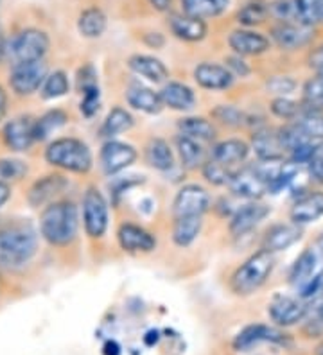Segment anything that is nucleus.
Segmentation results:
<instances>
[{
	"mask_svg": "<svg viewBox=\"0 0 323 355\" xmlns=\"http://www.w3.org/2000/svg\"><path fill=\"white\" fill-rule=\"evenodd\" d=\"M79 212L69 200H60L43 207L40 214V234L51 246H69L78 237Z\"/></svg>",
	"mask_w": 323,
	"mask_h": 355,
	"instance_id": "1",
	"label": "nucleus"
},
{
	"mask_svg": "<svg viewBox=\"0 0 323 355\" xmlns=\"http://www.w3.org/2000/svg\"><path fill=\"white\" fill-rule=\"evenodd\" d=\"M38 252L35 228L24 223L0 228V269L11 271L29 264Z\"/></svg>",
	"mask_w": 323,
	"mask_h": 355,
	"instance_id": "2",
	"label": "nucleus"
},
{
	"mask_svg": "<svg viewBox=\"0 0 323 355\" xmlns=\"http://www.w3.org/2000/svg\"><path fill=\"white\" fill-rule=\"evenodd\" d=\"M45 160L52 167L76 174H86L94 165L90 148L74 137H63L49 144L45 149Z\"/></svg>",
	"mask_w": 323,
	"mask_h": 355,
	"instance_id": "3",
	"label": "nucleus"
},
{
	"mask_svg": "<svg viewBox=\"0 0 323 355\" xmlns=\"http://www.w3.org/2000/svg\"><path fill=\"white\" fill-rule=\"evenodd\" d=\"M273 268H275V257L273 253L260 250L242 262L239 268L233 271L230 278V289L237 296H250L255 291H258L272 277Z\"/></svg>",
	"mask_w": 323,
	"mask_h": 355,
	"instance_id": "4",
	"label": "nucleus"
},
{
	"mask_svg": "<svg viewBox=\"0 0 323 355\" xmlns=\"http://www.w3.org/2000/svg\"><path fill=\"white\" fill-rule=\"evenodd\" d=\"M51 40L47 33L40 29H24L6 42L4 58L11 63V67L27 61L43 60L47 54Z\"/></svg>",
	"mask_w": 323,
	"mask_h": 355,
	"instance_id": "5",
	"label": "nucleus"
},
{
	"mask_svg": "<svg viewBox=\"0 0 323 355\" xmlns=\"http://www.w3.org/2000/svg\"><path fill=\"white\" fill-rule=\"evenodd\" d=\"M229 189L237 198L257 201L266 192H270V178H267L264 165H251L233 171Z\"/></svg>",
	"mask_w": 323,
	"mask_h": 355,
	"instance_id": "6",
	"label": "nucleus"
},
{
	"mask_svg": "<svg viewBox=\"0 0 323 355\" xmlns=\"http://www.w3.org/2000/svg\"><path fill=\"white\" fill-rule=\"evenodd\" d=\"M83 226L90 239H101L108 230V203L103 192L95 187H90L83 196Z\"/></svg>",
	"mask_w": 323,
	"mask_h": 355,
	"instance_id": "7",
	"label": "nucleus"
},
{
	"mask_svg": "<svg viewBox=\"0 0 323 355\" xmlns=\"http://www.w3.org/2000/svg\"><path fill=\"white\" fill-rule=\"evenodd\" d=\"M49 76L45 61H27V63H18L11 67L9 72V87L17 96H31L42 88L43 81Z\"/></svg>",
	"mask_w": 323,
	"mask_h": 355,
	"instance_id": "8",
	"label": "nucleus"
},
{
	"mask_svg": "<svg viewBox=\"0 0 323 355\" xmlns=\"http://www.w3.org/2000/svg\"><path fill=\"white\" fill-rule=\"evenodd\" d=\"M210 207V196L201 185H185L174 196L172 217H203Z\"/></svg>",
	"mask_w": 323,
	"mask_h": 355,
	"instance_id": "9",
	"label": "nucleus"
},
{
	"mask_svg": "<svg viewBox=\"0 0 323 355\" xmlns=\"http://www.w3.org/2000/svg\"><path fill=\"white\" fill-rule=\"evenodd\" d=\"M306 307L307 304L300 296L276 295L267 305V314L276 327H293L304 320Z\"/></svg>",
	"mask_w": 323,
	"mask_h": 355,
	"instance_id": "10",
	"label": "nucleus"
},
{
	"mask_svg": "<svg viewBox=\"0 0 323 355\" xmlns=\"http://www.w3.org/2000/svg\"><path fill=\"white\" fill-rule=\"evenodd\" d=\"M135 160H137V149L117 140H108L99 153L101 169L106 176H113L128 169L129 165L135 164Z\"/></svg>",
	"mask_w": 323,
	"mask_h": 355,
	"instance_id": "11",
	"label": "nucleus"
},
{
	"mask_svg": "<svg viewBox=\"0 0 323 355\" xmlns=\"http://www.w3.org/2000/svg\"><path fill=\"white\" fill-rule=\"evenodd\" d=\"M36 119L29 115H22V117L9 121L2 130V139L4 144L11 151L24 153L33 148L36 142V131H35Z\"/></svg>",
	"mask_w": 323,
	"mask_h": 355,
	"instance_id": "12",
	"label": "nucleus"
},
{
	"mask_svg": "<svg viewBox=\"0 0 323 355\" xmlns=\"http://www.w3.org/2000/svg\"><path fill=\"white\" fill-rule=\"evenodd\" d=\"M272 38L284 51H298L313 42L315 27L298 22H280L272 29Z\"/></svg>",
	"mask_w": 323,
	"mask_h": 355,
	"instance_id": "13",
	"label": "nucleus"
},
{
	"mask_svg": "<svg viewBox=\"0 0 323 355\" xmlns=\"http://www.w3.org/2000/svg\"><path fill=\"white\" fill-rule=\"evenodd\" d=\"M285 339H288L285 334L280 329H276V327L257 323V325H248L237 334L235 339H233V348L237 352H248L251 348L258 347V345H263V343L282 345V343H285Z\"/></svg>",
	"mask_w": 323,
	"mask_h": 355,
	"instance_id": "14",
	"label": "nucleus"
},
{
	"mask_svg": "<svg viewBox=\"0 0 323 355\" xmlns=\"http://www.w3.org/2000/svg\"><path fill=\"white\" fill-rule=\"evenodd\" d=\"M270 207L258 201H250L245 207H241L230 219V234L233 237H245L246 234H250L257 228L260 223L270 216Z\"/></svg>",
	"mask_w": 323,
	"mask_h": 355,
	"instance_id": "15",
	"label": "nucleus"
},
{
	"mask_svg": "<svg viewBox=\"0 0 323 355\" xmlns=\"http://www.w3.org/2000/svg\"><path fill=\"white\" fill-rule=\"evenodd\" d=\"M119 246L128 253H149L156 248V239L142 226L133 223H122L117 230Z\"/></svg>",
	"mask_w": 323,
	"mask_h": 355,
	"instance_id": "16",
	"label": "nucleus"
},
{
	"mask_svg": "<svg viewBox=\"0 0 323 355\" xmlns=\"http://www.w3.org/2000/svg\"><path fill=\"white\" fill-rule=\"evenodd\" d=\"M251 148L260 162H282L285 151L282 139H280L279 130H270V128H258L251 135Z\"/></svg>",
	"mask_w": 323,
	"mask_h": 355,
	"instance_id": "17",
	"label": "nucleus"
},
{
	"mask_svg": "<svg viewBox=\"0 0 323 355\" xmlns=\"http://www.w3.org/2000/svg\"><path fill=\"white\" fill-rule=\"evenodd\" d=\"M67 180L60 174H47V176L36 180L27 192V201L31 207L40 208L54 203L58 196L65 191Z\"/></svg>",
	"mask_w": 323,
	"mask_h": 355,
	"instance_id": "18",
	"label": "nucleus"
},
{
	"mask_svg": "<svg viewBox=\"0 0 323 355\" xmlns=\"http://www.w3.org/2000/svg\"><path fill=\"white\" fill-rule=\"evenodd\" d=\"M194 79L205 90H226L232 87L235 78L224 65L205 61L194 69Z\"/></svg>",
	"mask_w": 323,
	"mask_h": 355,
	"instance_id": "19",
	"label": "nucleus"
},
{
	"mask_svg": "<svg viewBox=\"0 0 323 355\" xmlns=\"http://www.w3.org/2000/svg\"><path fill=\"white\" fill-rule=\"evenodd\" d=\"M289 217L291 223L300 226L318 221L320 217H323V192L313 191L298 198L291 207Z\"/></svg>",
	"mask_w": 323,
	"mask_h": 355,
	"instance_id": "20",
	"label": "nucleus"
},
{
	"mask_svg": "<svg viewBox=\"0 0 323 355\" xmlns=\"http://www.w3.org/2000/svg\"><path fill=\"white\" fill-rule=\"evenodd\" d=\"M301 239V226L289 223V225H275L267 230L263 241V250L270 253L284 252Z\"/></svg>",
	"mask_w": 323,
	"mask_h": 355,
	"instance_id": "21",
	"label": "nucleus"
},
{
	"mask_svg": "<svg viewBox=\"0 0 323 355\" xmlns=\"http://www.w3.org/2000/svg\"><path fill=\"white\" fill-rule=\"evenodd\" d=\"M229 44L237 56H258L270 49V40L250 29H237L229 36Z\"/></svg>",
	"mask_w": 323,
	"mask_h": 355,
	"instance_id": "22",
	"label": "nucleus"
},
{
	"mask_svg": "<svg viewBox=\"0 0 323 355\" xmlns=\"http://www.w3.org/2000/svg\"><path fill=\"white\" fill-rule=\"evenodd\" d=\"M167 26L176 38L183 40V42H190V44L201 42L207 36V24H205V20L189 17L185 13H172L167 20Z\"/></svg>",
	"mask_w": 323,
	"mask_h": 355,
	"instance_id": "23",
	"label": "nucleus"
},
{
	"mask_svg": "<svg viewBox=\"0 0 323 355\" xmlns=\"http://www.w3.org/2000/svg\"><path fill=\"white\" fill-rule=\"evenodd\" d=\"M126 101H128L131 108L147 113V115H156V113H160L162 108H164V103H162L160 94L153 92L151 88L138 85V83H131L129 85L128 90H126Z\"/></svg>",
	"mask_w": 323,
	"mask_h": 355,
	"instance_id": "24",
	"label": "nucleus"
},
{
	"mask_svg": "<svg viewBox=\"0 0 323 355\" xmlns=\"http://www.w3.org/2000/svg\"><path fill=\"white\" fill-rule=\"evenodd\" d=\"M160 97H162L164 106H169L176 112H190L196 106V94H194L192 88L183 85V83H167L160 92Z\"/></svg>",
	"mask_w": 323,
	"mask_h": 355,
	"instance_id": "25",
	"label": "nucleus"
},
{
	"mask_svg": "<svg viewBox=\"0 0 323 355\" xmlns=\"http://www.w3.org/2000/svg\"><path fill=\"white\" fill-rule=\"evenodd\" d=\"M248 153H250V146L245 140L229 139L215 144L212 148L210 158L226 167H233V165L242 164L248 158Z\"/></svg>",
	"mask_w": 323,
	"mask_h": 355,
	"instance_id": "26",
	"label": "nucleus"
},
{
	"mask_svg": "<svg viewBox=\"0 0 323 355\" xmlns=\"http://www.w3.org/2000/svg\"><path fill=\"white\" fill-rule=\"evenodd\" d=\"M128 67L137 76H142L151 83H164L169 78L167 67L160 60L146 54H135L128 60Z\"/></svg>",
	"mask_w": 323,
	"mask_h": 355,
	"instance_id": "27",
	"label": "nucleus"
},
{
	"mask_svg": "<svg viewBox=\"0 0 323 355\" xmlns=\"http://www.w3.org/2000/svg\"><path fill=\"white\" fill-rule=\"evenodd\" d=\"M146 162L155 171L169 173L174 167V153L165 140L153 139L146 146Z\"/></svg>",
	"mask_w": 323,
	"mask_h": 355,
	"instance_id": "28",
	"label": "nucleus"
},
{
	"mask_svg": "<svg viewBox=\"0 0 323 355\" xmlns=\"http://www.w3.org/2000/svg\"><path fill=\"white\" fill-rule=\"evenodd\" d=\"M176 149L183 169L194 171L198 167H203V164H205V151H203L201 144L198 140L189 139L185 135H178Z\"/></svg>",
	"mask_w": 323,
	"mask_h": 355,
	"instance_id": "29",
	"label": "nucleus"
},
{
	"mask_svg": "<svg viewBox=\"0 0 323 355\" xmlns=\"http://www.w3.org/2000/svg\"><path fill=\"white\" fill-rule=\"evenodd\" d=\"M183 13L189 17L207 20L223 15L230 6V0H181Z\"/></svg>",
	"mask_w": 323,
	"mask_h": 355,
	"instance_id": "30",
	"label": "nucleus"
},
{
	"mask_svg": "<svg viewBox=\"0 0 323 355\" xmlns=\"http://www.w3.org/2000/svg\"><path fill=\"white\" fill-rule=\"evenodd\" d=\"M203 217H178L172 225V241L180 248H189L201 234Z\"/></svg>",
	"mask_w": 323,
	"mask_h": 355,
	"instance_id": "31",
	"label": "nucleus"
},
{
	"mask_svg": "<svg viewBox=\"0 0 323 355\" xmlns=\"http://www.w3.org/2000/svg\"><path fill=\"white\" fill-rule=\"evenodd\" d=\"M178 130H180V135H185L198 142H212L215 139V126L203 117L180 119Z\"/></svg>",
	"mask_w": 323,
	"mask_h": 355,
	"instance_id": "32",
	"label": "nucleus"
},
{
	"mask_svg": "<svg viewBox=\"0 0 323 355\" xmlns=\"http://www.w3.org/2000/svg\"><path fill=\"white\" fill-rule=\"evenodd\" d=\"M108 18L99 8H88L79 15L78 31L85 38H99L106 31Z\"/></svg>",
	"mask_w": 323,
	"mask_h": 355,
	"instance_id": "33",
	"label": "nucleus"
},
{
	"mask_svg": "<svg viewBox=\"0 0 323 355\" xmlns=\"http://www.w3.org/2000/svg\"><path fill=\"white\" fill-rule=\"evenodd\" d=\"M135 119L133 115L124 108H113L112 112L108 113L106 119H104L103 126H101V135L104 139H110L117 137V135L126 133L133 128Z\"/></svg>",
	"mask_w": 323,
	"mask_h": 355,
	"instance_id": "34",
	"label": "nucleus"
},
{
	"mask_svg": "<svg viewBox=\"0 0 323 355\" xmlns=\"http://www.w3.org/2000/svg\"><path fill=\"white\" fill-rule=\"evenodd\" d=\"M67 121H69V117H67V113L63 110H49L47 113H43L42 117L36 119L35 124L36 142H43L51 135L58 133L67 124Z\"/></svg>",
	"mask_w": 323,
	"mask_h": 355,
	"instance_id": "35",
	"label": "nucleus"
},
{
	"mask_svg": "<svg viewBox=\"0 0 323 355\" xmlns=\"http://www.w3.org/2000/svg\"><path fill=\"white\" fill-rule=\"evenodd\" d=\"M310 142L323 144V115L307 108L297 121H293Z\"/></svg>",
	"mask_w": 323,
	"mask_h": 355,
	"instance_id": "36",
	"label": "nucleus"
},
{
	"mask_svg": "<svg viewBox=\"0 0 323 355\" xmlns=\"http://www.w3.org/2000/svg\"><path fill=\"white\" fill-rule=\"evenodd\" d=\"M69 88L70 83L67 74H65L63 70H54V72H51V74L45 78L42 88H40V94H42V97L45 101L60 99V97L69 94Z\"/></svg>",
	"mask_w": 323,
	"mask_h": 355,
	"instance_id": "37",
	"label": "nucleus"
},
{
	"mask_svg": "<svg viewBox=\"0 0 323 355\" xmlns=\"http://www.w3.org/2000/svg\"><path fill=\"white\" fill-rule=\"evenodd\" d=\"M270 15V8L260 0H251L237 11V22L245 27H254L263 24Z\"/></svg>",
	"mask_w": 323,
	"mask_h": 355,
	"instance_id": "38",
	"label": "nucleus"
},
{
	"mask_svg": "<svg viewBox=\"0 0 323 355\" xmlns=\"http://www.w3.org/2000/svg\"><path fill=\"white\" fill-rule=\"evenodd\" d=\"M301 321L306 323V332L310 336L323 334V295H316L307 302L306 316Z\"/></svg>",
	"mask_w": 323,
	"mask_h": 355,
	"instance_id": "39",
	"label": "nucleus"
},
{
	"mask_svg": "<svg viewBox=\"0 0 323 355\" xmlns=\"http://www.w3.org/2000/svg\"><path fill=\"white\" fill-rule=\"evenodd\" d=\"M297 2L298 22L316 26L323 22V0H295Z\"/></svg>",
	"mask_w": 323,
	"mask_h": 355,
	"instance_id": "40",
	"label": "nucleus"
},
{
	"mask_svg": "<svg viewBox=\"0 0 323 355\" xmlns=\"http://www.w3.org/2000/svg\"><path fill=\"white\" fill-rule=\"evenodd\" d=\"M212 117L229 128H241L248 122L246 113L235 106H230V104H220L217 108L212 110Z\"/></svg>",
	"mask_w": 323,
	"mask_h": 355,
	"instance_id": "41",
	"label": "nucleus"
},
{
	"mask_svg": "<svg viewBox=\"0 0 323 355\" xmlns=\"http://www.w3.org/2000/svg\"><path fill=\"white\" fill-rule=\"evenodd\" d=\"M201 173L203 178H205L208 183H212V185L215 187H223L230 183L233 171H230V167H226V165L220 164V162H215L210 158V160H207L203 164Z\"/></svg>",
	"mask_w": 323,
	"mask_h": 355,
	"instance_id": "42",
	"label": "nucleus"
},
{
	"mask_svg": "<svg viewBox=\"0 0 323 355\" xmlns=\"http://www.w3.org/2000/svg\"><path fill=\"white\" fill-rule=\"evenodd\" d=\"M270 108H272V113L275 115V117L284 119V121H297L301 113L307 110L304 108L300 103L288 99V97H276Z\"/></svg>",
	"mask_w": 323,
	"mask_h": 355,
	"instance_id": "43",
	"label": "nucleus"
},
{
	"mask_svg": "<svg viewBox=\"0 0 323 355\" xmlns=\"http://www.w3.org/2000/svg\"><path fill=\"white\" fill-rule=\"evenodd\" d=\"M29 173V167L24 160L18 158H0V182H18L22 178H26Z\"/></svg>",
	"mask_w": 323,
	"mask_h": 355,
	"instance_id": "44",
	"label": "nucleus"
},
{
	"mask_svg": "<svg viewBox=\"0 0 323 355\" xmlns=\"http://www.w3.org/2000/svg\"><path fill=\"white\" fill-rule=\"evenodd\" d=\"M304 104L313 110V106H323V74L309 79L304 87Z\"/></svg>",
	"mask_w": 323,
	"mask_h": 355,
	"instance_id": "45",
	"label": "nucleus"
},
{
	"mask_svg": "<svg viewBox=\"0 0 323 355\" xmlns=\"http://www.w3.org/2000/svg\"><path fill=\"white\" fill-rule=\"evenodd\" d=\"M76 87H78L79 94H85L88 90L99 88V79H97V70L92 63H86L76 74Z\"/></svg>",
	"mask_w": 323,
	"mask_h": 355,
	"instance_id": "46",
	"label": "nucleus"
},
{
	"mask_svg": "<svg viewBox=\"0 0 323 355\" xmlns=\"http://www.w3.org/2000/svg\"><path fill=\"white\" fill-rule=\"evenodd\" d=\"M270 15H273L280 22H298L297 2L295 0H279L270 6Z\"/></svg>",
	"mask_w": 323,
	"mask_h": 355,
	"instance_id": "47",
	"label": "nucleus"
},
{
	"mask_svg": "<svg viewBox=\"0 0 323 355\" xmlns=\"http://www.w3.org/2000/svg\"><path fill=\"white\" fill-rule=\"evenodd\" d=\"M266 88L279 97H285L293 94L297 88V81L289 76H273L266 81Z\"/></svg>",
	"mask_w": 323,
	"mask_h": 355,
	"instance_id": "48",
	"label": "nucleus"
},
{
	"mask_svg": "<svg viewBox=\"0 0 323 355\" xmlns=\"http://www.w3.org/2000/svg\"><path fill=\"white\" fill-rule=\"evenodd\" d=\"M83 99L79 103V112L83 113V117L92 119L95 113L99 112L101 106V92L99 88H94V90H88L85 94H81Z\"/></svg>",
	"mask_w": 323,
	"mask_h": 355,
	"instance_id": "49",
	"label": "nucleus"
},
{
	"mask_svg": "<svg viewBox=\"0 0 323 355\" xmlns=\"http://www.w3.org/2000/svg\"><path fill=\"white\" fill-rule=\"evenodd\" d=\"M307 165H309L310 180L316 183H323V144L316 149V153Z\"/></svg>",
	"mask_w": 323,
	"mask_h": 355,
	"instance_id": "50",
	"label": "nucleus"
},
{
	"mask_svg": "<svg viewBox=\"0 0 323 355\" xmlns=\"http://www.w3.org/2000/svg\"><path fill=\"white\" fill-rule=\"evenodd\" d=\"M224 63H226L224 67L232 72L233 78H246V76L250 74V67L241 60V56H230Z\"/></svg>",
	"mask_w": 323,
	"mask_h": 355,
	"instance_id": "51",
	"label": "nucleus"
},
{
	"mask_svg": "<svg viewBox=\"0 0 323 355\" xmlns=\"http://www.w3.org/2000/svg\"><path fill=\"white\" fill-rule=\"evenodd\" d=\"M307 63H309V69L315 70L316 74H323V45H320V47L310 52L309 58H307Z\"/></svg>",
	"mask_w": 323,
	"mask_h": 355,
	"instance_id": "52",
	"label": "nucleus"
},
{
	"mask_svg": "<svg viewBox=\"0 0 323 355\" xmlns=\"http://www.w3.org/2000/svg\"><path fill=\"white\" fill-rule=\"evenodd\" d=\"M9 198H11V187H9V183L0 182V208L8 203Z\"/></svg>",
	"mask_w": 323,
	"mask_h": 355,
	"instance_id": "53",
	"label": "nucleus"
},
{
	"mask_svg": "<svg viewBox=\"0 0 323 355\" xmlns=\"http://www.w3.org/2000/svg\"><path fill=\"white\" fill-rule=\"evenodd\" d=\"M6 113H8V94L0 87V121L6 117Z\"/></svg>",
	"mask_w": 323,
	"mask_h": 355,
	"instance_id": "54",
	"label": "nucleus"
},
{
	"mask_svg": "<svg viewBox=\"0 0 323 355\" xmlns=\"http://www.w3.org/2000/svg\"><path fill=\"white\" fill-rule=\"evenodd\" d=\"M147 2L155 9H158V11H167L172 0H147Z\"/></svg>",
	"mask_w": 323,
	"mask_h": 355,
	"instance_id": "55",
	"label": "nucleus"
},
{
	"mask_svg": "<svg viewBox=\"0 0 323 355\" xmlns=\"http://www.w3.org/2000/svg\"><path fill=\"white\" fill-rule=\"evenodd\" d=\"M315 250H316V252H318V255L323 259V234H320L318 239H316Z\"/></svg>",
	"mask_w": 323,
	"mask_h": 355,
	"instance_id": "56",
	"label": "nucleus"
},
{
	"mask_svg": "<svg viewBox=\"0 0 323 355\" xmlns=\"http://www.w3.org/2000/svg\"><path fill=\"white\" fill-rule=\"evenodd\" d=\"M4 52H6V40L4 36H2V33H0V60H4Z\"/></svg>",
	"mask_w": 323,
	"mask_h": 355,
	"instance_id": "57",
	"label": "nucleus"
},
{
	"mask_svg": "<svg viewBox=\"0 0 323 355\" xmlns=\"http://www.w3.org/2000/svg\"><path fill=\"white\" fill-rule=\"evenodd\" d=\"M322 293H323V291H322Z\"/></svg>",
	"mask_w": 323,
	"mask_h": 355,
	"instance_id": "58",
	"label": "nucleus"
}]
</instances>
